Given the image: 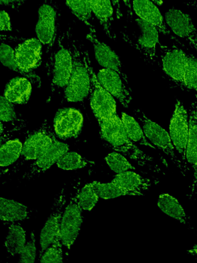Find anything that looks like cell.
Listing matches in <instances>:
<instances>
[{"mask_svg": "<svg viewBox=\"0 0 197 263\" xmlns=\"http://www.w3.org/2000/svg\"><path fill=\"white\" fill-rule=\"evenodd\" d=\"M31 92L30 81L26 78L16 77L6 85L4 96L12 103H26Z\"/></svg>", "mask_w": 197, "mask_h": 263, "instance_id": "21", "label": "cell"}, {"mask_svg": "<svg viewBox=\"0 0 197 263\" xmlns=\"http://www.w3.org/2000/svg\"><path fill=\"white\" fill-rule=\"evenodd\" d=\"M92 12L99 21L106 35L115 40L116 35L113 28L114 8L110 0H90Z\"/></svg>", "mask_w": 197, "mask_h": 263, "instance_id": "20", "label": "cell"}, {"mask_svg": "<svg viewBox=\"0 0 197 263\" xmlns=\"http://www.w3.org/2000/svg\"><path fill=\"white\" fill-rule=\"evenodd\" d=\"M111 181L124 189L134 192L136 196L143 195V191L150 186L148 179L130 171L118 174Z\"/></svg>", "mask_w": 197, "mask_h": 263, "instance_id": "22", "label": "cell"}, {"mask_svg": "<svg viewBox=\"0 0 197 263\" xmlns=\"http://www.w3.org/2000/svg\"><path fill=\"white\" fill-rule=\"evenodd\" d=\"M159 33L154 26L132 11L127 12L126 23L120 34L126 43L137 50L146 62L152 64L156 59Z\"/></svg>", "mask_w": 197, "mask_h": 263, "instance_id": "1", "label": "cell"}, {"mask_svg": "<svg viewBox=\"0 0 197 263\" xmlns=\"http://www.w3.org/2000/svg\"><path fill=\"white\" fill-rule=\"evenodd\" d=\"M87 164L86 159L74 152H67L56 162L57 167L64 170L81 168Z\"/></svg>", "mask_w": 197, "mask_h": 263, "instance_id": "32", "label": "cell"}, {"mask_svg": "<svg viewBox=\"0 0 197 263\" xmlns=\"http://www.w3.org/2000/svg\"><path fill=\"white\" fill-rule=\"evenodd\" d=\"M25 245L26 234L23 228L18 224H11L5 241L7 252L11 256L19 254Z\"/></svg>", "mask_w": 197, "mask_h": 263, "instance_id": "26", "label": "cell"}, {"mask_svg": "<svg viewBox=\"0 0 197 263\" xmlns=\"http://www.w3.org/2000/svg\"><path fill=\"white\" fill-rule=\"evenodd\" d=\"M66 201V194L62 189L55 197L51 212L41 230L40 236V251L39 258L47 248L60 234V226L64 206Z\"/></svg>", "mask_w": 197, "mask_h": 263, "instance_id": "9", "label": "cell"}, {"mask_svg": "<svg viewBox=\"0 0 197 263\" xmlns=\"http://www.w3.org/2000/svg\"><path fill=\"white\" fill-rule=\"evenodd\" d=\"M55 139L50 126L45 121L27 138L23 145L22 155L26 160H36Z\"/></svg>", "mask_w": 197, "mask_h": 263, "instance_id": "15", "label": "cell"}, {"mask_svg": "<svg viewBox=\"0 0 197 263\" xmlns=\"http://www.w3.org/2000/svg\"><path fill=\"white\" fill-rule=\"evenodd\" d=\"M0 25L1 31L11 30L10 20L8 13L3 10L1 11Z\"/></svg>", "mask_w": 197, "mask_h": 263, "instance_id": "39", "label": "cell"}, {"mask_svg": "<svg viewBox=\"0 0 197 263\" xmlns=\"http://www.w3.org/2000/svg\"><path fill=\"white\" fill-rule=\"evenodd\" d=\"M121 120L128 137L132 142L155 148V147L147 141L141 125L136 119L123 112Z\"/></svg>", "mask_w": 197, "mask_h": 263, "instance_id": "27", "label": "cell"}, {"mask_svg": "<svg viewBox=\"0 0 197 263\" xmlns=\"http://www.w3.org/2000/svg\"><path fill=\"white\" fill-rule=\"evenodd\" d=\"M92 184L100 198L108 199L122 196H136L134 192L124 189L111 181L108 183H101L94 181Z\"/></svg>", "mask_w": 197, "mask_h": 263, "instance_id": "30", "label": "cell"}, {"mask_svg": "<svg viewBox=\"0 0 197 263\" xmlns=\"http://www.w3.org/2000/svg\"><path fill=\"white\" fill-rule=\"evenodd\" d=\"M186 160L193 168L197 163V95L190 107Z\"/></svg>", "mask_w": 197, "mask_h": 263, "instance_id": "23", "label": "cell"}, {"mask_svg": "<svg viewBox=\"0 0 197 263\" xmlns=\"http://www.w3.org/2000/svg\"><path fill=\"white\" fill-rule=\"evenodd\" d=\"M169 132L174 147L181 156L182 159L185 160L188 122L186 110L179 101L175 104L174 111L170 121Z\"/></svg>", "mask_w": 197, "mask_h": 263, "instance_id": "13", "label": "cell"}, {"mask_svg": "<svg viewBox=\"0 0 197 263\" xmlns=\"http://www.w3.org/2000/svg\"><path fill=\"white\" fill-rule=\"evenodd\" d=\"M105 160L111 170L117 174L134 169L126 158L119 153L109 154L105 157Z\"/></svg>", "mask_w": 197, "mask_h": 263, "instance_id": "35", "label": "cell"}, {"mask_svg": "<svg viewBox=\"0 0 197 263\" xmlns=\"http://www.w3.org/2000/svg\"><path fill=\"white\" fill-rule=\"evenodd\" d=\"M183 85L197 91V58L187 54Z\"/></svg>", "mask_w": 197, "mask_h": 263, "instance_id": "34", "label": "cell"}, {"mask_svg": "<svg viewBox=\"0 0 197 263\" xmlns=\"http://www.w3.org/2000/svg\"><path fill=\"white\" fill-rule=\"evenodd\" d=\"M98 123L102 138L115 151L140 162L151 160L129 138L122 120L116 114Z\"/></svg>", "mask_w": 197, "mask_h": 263, "instance_id": "3", "label": "cell"}, {"mask_svg": "<svg viewBox=\"0 0 197 263\" xmlns=\"http://www.w3.org/2000/svg\"><path fill=\"white\" fill-rule=\"evenodd\" d=\"M27 0H1L2 5L8 6L17 11Z\"/></svg>", "mask_w": 197, "mask_h": 263, "instance_id": "40", "label": "cell"}, {"mask_svg": "<svg viewBox=\"0 0 197 263\" xmlns=\"http://www.w3.org/2000/svg\"><path fill=\"white\" fill-rule=\"evenodd\" d=\"M83 118L81 113L72 108L58 110L53 122L54 131L62 139L76 137L82 128Z\"/></svg>", "mask_w": 197, "mask_h": 263, "instance_id": "14", "label": "cell"}, {"mask_svg": "<svg viewBox=\"0 0 197 263\" xmlns=\"http://www.w3.org/2000/svg\"><path fill=\"white\" fill-rule=\"evenodd\" d=\"M134 116L141 125L146 137L167 155L178 167L183 169L182 163L175 155L174 146L168 133L150 120L140 109L134 110Z\"/></svg>", "mask_w": 197, "mask_h": 263, "instance_id": "8", "label": "cell"}, {"mask_svg": "<svg viewBox=\"0 0 197 263\" xmlns=\"http://www.w3.org/2000/svg\"><path fill=\"white\" fill-rule=\"evenodd\" d=\"M124 2L125 5L127 8V11H132L131 4V0H123Z\"/></svg>", "mask_w": 197, "mask_h": 263, "instance_id": "44", "label": "cell"}, {"mask_svg": "<svg viewBox=\"0 0 197 263\" xmlns=\"http://www.w3.org/2000/svg\"><path fill=\"white\" fill-rule=\"evenodd\" d=\"M72 13L86 25L89 30L95 29L92 24V10L90 0H65Z\"/></svg>", "mask_w": 197, "mask_h": 263, "instance_id": "28", "label": "cell"}, {"mask_svg": "<svg viewBox=\"0 0 197 263\" xmlns=\"http://www.w3.org/2000/svg\"><path fill=\"white\" fill-rule=\"evenodd\" d=\"M97 77L101 84L125 107H128L132 99L130 88L120 74L107 68L99 70Z\"/></svg>", "mask_w": 197, "mask_h": 263, "instance_id": "17", "label": "cell"}, {"mask_svg": "<svg viewBox=\"0 0 197 263\" xmlns=\"http://www.w3.org/2000/svg\"><path fill=\"white\" fill-rule=\"evenodd\" d=\"M65 33L58 37L56 47L50 57L51 86L52 89L65 88L69 80L73 66L71 50L67 42L65 44Z\"/></svg>", "mask_w": 197, "mask_h": 263, "instance_id": "5", "label": "cell"}, {"mask_svg": "<svg viewBox=\"0 0 197 263\" xmlns=\"http://www.w3.org/2000/svg\"><path fill=\"white\" fill-rule=\"evenodd\" d=\"M68 46L71 50L73 66L71 76L64 88V98L67 102L83 101L90 93V75L86 63L88 54L79 42L71 37L70 31L66 33Z\"/></svg>", "mask_w": 197, "mask_h": 263, "instance_id": "2", "label": "cell"}, {"mask_svg": "<svg viewBox=\"0 0 197 263\" xmlns=\"http://www.w3.org/2000/svg\"><path fill=\"white\" fill-rule=\"evenodd\" d=\"M157 204L161 211L166 215L181 223H188L189 217L181 204L174 197L168 194H162L159 196Z\"/></svg>", "mask_w": 197, "mask_h": 263, "instance_id": "25", "label": "cell"}, {"mask_svg": "<svg viewBox=\"0 0 197 263\" xmlns=\"http://www.w3.org/2000/svg\"><path fill=\"white\" fill-rule=\"evenodd\" d=\"M82 209L76 196L71 198L64 210L60 226V234L63 245L70 249L76 240L83 221Z\"/></svg>", "mask_w": 197, "mask_h": 263, "instance_id": "10", "label": "cell"}, {"mask_svg": "<svg viewBox=\"0 0 197 263\" xmlns=\"http://www.w3.org/2000/svg\"><path fill=\"white\" fill-rule=\"evenodd\" d=\"M27 206L16 201L3 197L0 198V218L3 221L15 222L29 217Z\"/></svg>", "mask_w": 197, "mask_h": 263, "instance_id": "24", "label": "cell"}, {"mask_svg": "<svg viewBox=\"0 0 197 263\" xmlns=\"http://www.w3.org/2000/svg\"><path fill=\"white\" fill-rule=\"evenodd\" d=\"M42 48V44L37 39L31 38L23 41L14 49L15 61L22 74L38 86L40 78L31 71L41 63Z\"/></svg>", "mask_w": 197, "mask_h": 263, "instance_id": "6", "label": "cell"}, {"mask_svg": "<svg viewBox=\"0 0 197 263\" xmlns=\"http://www.w3.org/2000/svg\"><path fill=\"white\" fill-rule=\"evenodd\" d=\"M68 145L55 139L50 146L32 164L25 177L31 178L46 171L66 153L68 152Z\"/></svg>", "mask_w": 197, "mask_h": 263, "instance_id": "19", "label": "cell"}, {"mask_svg": "<svg viewBox=\"0 0 197 263\" xmlns=\"http://www.w3.org/2000/svg\"><path fill=\"white\" fill-rule=\"evenodd\" d=\"M113 6L114 13L117 18L120 19L122 17L121 11V0H110Z\"/></svg>", "mask_w": 197, "mask_h": 263, "instance_id": "41", "label": "cell"}, {"mask_svg": "<svg viewBox=\"0 0 197 263\" xmlns=\"http://www.w3.org/2000/svg\"><path fill=\"white\" fill-rule=\"evenodd\" d=\"M133 12L140 18L154 26L160 33L169 35L171 31L155 4L151 0H131Z\"/></svg>", "mask_w": 197, "mask_h": 263, "instance_id": "18", "label": "cell"}, {"mask_svg": "<svg viewBox=\"0 0 197 263\" xmlns=\"http://www.w3.org/2000/svg\"><path fill=\"white\" fill-rule=\"evenodd\" d=\"M0 59L4 66L22 74L15 61L14 49L3 41L0 47Z\"/></svg>", "mask_w": 197, "mask_h": 263, "instance_id": "36", "label": "cell"}, {"mask_svg": "<svg viewBox=\"0 0 197 263\" xmlns=\"http://www.w3.org/2000/svg\"><path fill=\"white\" fill-rule=\"evenodd\" d=\"M61 234L57 235L53 242L47 248L39 258L41 262H63V256Z\"/></svg>", "mask_w": 197, "mask_h": 263, "instance_id": "33", "label": "cell"}, {"mask_svg": "<svg viewBox=\"0 0 197 263\" xmlns=\"http://www.w3.org/2000/svg\"><path fill=\"white\" fill-rule=\"evenodd\" d=\"M185 4L189 7L197 8V0H186Z\"/></svg>", "mask_w": 197, "mask_h": 263, "instance_id": "43", "label": "cell"}, {"mask_svg": "<svg viewBox=\"0 0 197 263\" xmlns=\"http://www.w3.org/2000/svg\"><path fill=\"white\" fill-rule=\"evenodd\" d=\"M16 114L12 103L9 101L4 96L0 99V119L1 122H12L16 120Z\"/></svg>", "mask_w": 197, "mask_h": 263, "instance_id": "38", "label": "cell"}, {"mask_svg": "<svg viewBox=\"0 0 197 263\" xmlns=\"http://www.w3.org/2000/svg\"><path fill=\"white\" fill-rule=\"evenodd\" d=\"M194 173L193 175V183L191 187V195L197 194V163L194 167Z\"/></svg>", "mask_w": 197, "mask_h": 263, "instance_id": "42", "label": "cell"}, {"mask_svg": "<svg viewBox=\"0 0 197 263\" xmlns=\"http://www.w3.org/2000/svg\"><path fill=\"white\" fill-rule=\"evenodd\" d=\"M36 256L35 238L34 233L32 232L30 240L25 245L19 254L18 262L23 263L34 262Z\"/></svg>", "mask_w": 197, "mask_h": 263, "instance_id": "37", "label": "cell"}, {"mask_svg": "<svg viewBox=\"0 0 197 263\" xmlns=\"http://www.w3.org/2000/svg\"><path fill=\"white\" fill-rule=\"evenodd\" d=\"M155 4L157 5H161L163 4L162 0H151Z\"/></svg>", "mask_w": 197, "mask_h": 263, "instance_id": "45", "label": "cell"}, {"mask_svg": "<svg viewBox=\"0 0 197 263\" xmlns=\"http://www.w3.org/2000/svg\"><path fill=\"white\" fill-rule=\"evenodd\" d=\"M164 20L170 31L197 51V29L188 14L172 8L166 12Z\"/></svg>", "mask_w": 197, "mask_h": 263, "instance_id": "11", "label": "cell"}, {"mask_svg": "<svg viewBox=\"0 0 197 263\" xmlns=\"http://www.w3.org/2000/svg\"><path fill=\"white\" fill-rule=\"evenodd\" d=\"M22 143L18 139L9 140L1 145L0 165L7 166L14 163L22 155Z\"/></svg>", "mask_w": 197, "mask_h": 263, "instance_id": "29", "label": "cell"}, {"mask_svg": "<svg viewBox=\"0 0 197 263\" xmlns=\"http://www.w3.org/2000/svg\"><path fill=\"white\" fill-rule=\"evenodd\" d=\"M76 196L81 209L86 211H90L95 205L99 198L92 182L86 184Z\"/></svg>", "mask_w": 197, "mask_h": 263, "instance_id": "31", "label": "cell"}, {"mask_svg": "<svg viewBox=\"0 0 197 263\" xmlns=\"http://www.w3.org/2000/svg\"><path fill=\"white\" fill-rule=\"evenodd\" d=\"M86 38L92 44L95 57L98 63L104 68L110 69L118 72L128 84L127 76L122 71V63L118 55L109 46L98 39L95 28L89 30Z\"/></svg>", "mask_w": 197, "mask_h": 263, "instance_id": "16", "label": "cell"}, {"mask_svg": "<svg viewBox=\"0 0 197 263\" xmlns=\"http://www.w3.org/2000/svg\"><path fill=\"white\" fill-rule=\"evenodd\" d=\"M162 66L165 73L183 85L187 53L175 45L159 43Z\"/></svg>", "mask_w": 197, "mask_h": 263, "instance_id": "12", "label": "cell"}, {"mask_svg": "<svg viewBox=\"0 0 197 263\" xmlns=\"http://www.w3.org/2000/svg\"><path fill=\"white\" fill-rule=\"evenodd\" d=\"M60 11L55 0H45L38 11L35 26L37 39L50 52L56 43L59 26Z\"/></svg>", "mask_w": 197, "mask_h": 263, "instance_id": "4", "label": "cell"}, {"mask_svg": "<svg viewBox=\"0 0 197 263\" xmlns=\"http://www.w3.org/2000/svg\"><path fill=\"white\" fill-rule=\"evenodd\" d=\"M86 63L90 75V102L98 121L116 114V102L113 96L101 84L91 65L89 54Z\"/></svg>", "mask_w": 197, "mask_h": 263, "instance_id": "7", "label": "cell"}]
</instances>
